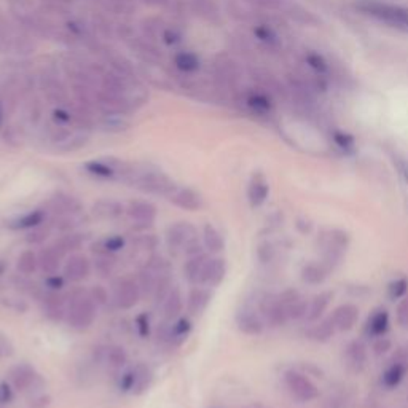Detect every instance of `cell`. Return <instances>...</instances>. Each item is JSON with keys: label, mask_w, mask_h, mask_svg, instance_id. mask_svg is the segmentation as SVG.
I'll return each mask as SVG.
<instances>
[{"label": "cell", "mask_w": 408, "mask_h": 408, "mask_svg": "<svg viewBox=\"0 0 408 408\" xmlns=\"http://www.w3.org/2000/svg\"><path fill=\"white\" fill-rule=\"evenodd\" d=\"M212 298V292L209 287L204 286H193L187 295V312L190 317L201 316L208 308Z\"/></svg>", "instance_id": "14"}, {"label": "cell", "mask_w": 408, "mask_h": 408, "mask_svg": "<svg viewBox=\"0 0 408 408\" xmlns=\"http://www.w3.org/2000/svg\"><path fill=\"white\" fill-rule=\"evenodd\" d=\"M193 322L190 316H180L177 317L174 322H171L169 327V336H168V345L171 348H179L182 343H185L188 335L192 334Z\"/></svg>", "instance_id": "20"}, {"label": "cell", "mask_w": 408, "mask_h": 408, "mask_svg": "<svg viewBox=\"0 0 408 408\" xmlns=\"http://www.w3.org/2000/svg\"><path fill=\"white\" fill-rule=\"evenodd\" d=\"M133 384H134V374H133V369H129L121 375L120 383H118V388H120L121 393H131Z\"/></svg>", "instance_id": "52"}, {"label": "cell", "mask_w": 408, "mask_h": 408, "mask_svg": "<svg viewBox=\"0 0 408 408\" xmlns=\"http://www.w3.org/2000/svg\"><path fill=\"white\" fill-rule=\"evenodd\" d=\"M126 214L136 223H150L153 225V222L157 221L158 209L150 201H131L126 206Z\"/></svg>", "instance_id": "16"}, {"label": "cell", "mask_w": 408, "mask_h": 408, "mask_svg": "<svg viewBox=\"0 0 408 408\" xmlns=\"http://www.w3.org/2000/svg\"><path fill=\"white\" fill-rule=\"evenodd\" d=\"M0 123H2V110H0Z\"/></svg>", "instance_id": "61"}, {"label": "cell", "mask_w": 408, "mask_h": 408, "mask_svg": "<svg viewBox=\"0 0 408 408\" xmlns=\"http://www.w3.org/2000/svg\"><path fill=\"white\" fill-rule=\"evenodd\" d=\"M402 174H404V179H405L407 183H408V163H404V164H402Z\"/></svg>", "instance_id": "58"}, {"label": "cell", "mask_w": 408, "mask_h": 408, "mask_svg": "<svg viewBox=\"0 0 408 408\" xmlns=\"http://www.w3.org/2000/svg\"><path fill=\"white\" fill-rule=\"evenodd\" d=\"M16 270L22 276H31L39 270V256L34 251L27 249L21 252V256L16 260Z\"/></svg>", "instance_id": "35"}, {"label": "cell", "mask_w": 408, "mask_h": 408, "mask_svg": "<svg viewBox=\"0 0 408 408\" xmlns=\"http://www.w3.org/2000/svg\"><path fill=\"white\" fill-rule=\"evenodd\" d=\"M115 257L114 254H99L94 258V270H96V273L100 277H109L112 276L115 270Z\"/></svg>", "instance_id": "39"}, {"label": "cell", "mask_w": 408, "mask_h": 408, "mask_svg": "<svg viewBox=\"0 0 408 408\" xmlns=\"http://www.w3.org/2000/svg\"><path fill=\"white\" fill-rule=\"evenodd\" d=\"M258 311L262 315L265 324H268L270 327H279V325L287 322V316L286 311H284L279 295H265L260 300Z\"/></svg>", "instance_id": "7"}, {"label": "cell", "mask_w": 408, "mask_h": 408, "mask_svg": "<svg viewBox=\"0 0 408 408\" xmlns=\"http://www.w3.org/2000/svg\"><path fill=\"white\" fill-rule=\"evenodd\" d=\"M330 319H332L335 330H338V332H348V330H351L356 325L359 319V310L354 305H341L340 308L335 310L334 316Z\"/></svg>", "instance_id": "21"}, {"label": "cell", "mask_w": 408, "mask_h": 408, "mask_svg": "<svg viewBox=\"0 0 408 408\" xmlns=\"http://www.w3.org/2000/svg\"><path fill=\"white\" fill-rule=\"evenodd\" d=\"M334 332H335L334 322H332V319H329V321H324L322 324L317 325V327L315 329V332H312V336H315L316 340L325 341L334 335Z\"/></svg>", "instance_id": "48"}, {"label": "cell", "mask_w": 408, "mask_h": 408, "mask_svg": "<svg viewBox=\"0 0 408 408\" xmlns=\"http://www.w3.org/2000/svg\"><path fill=\"white\" fill-rule=\"evenodd\" d=\"M407 370H408V367L405 362H394L393 365H389L386 371L383 374V384L388 389L399 386L400 381L404 380Z\"/></svg>", "instance_id": "33"}, {"label": "cell", "mask_w": 408, "mask_h": 408, "mask_svg": "<svg viewBox=\"0 0 408 408\" xmlns=\"http://www.w3.org/2000/svg\"><path fill=\"white\" fill-rule=\"evenodd\" d=\"M133 374H134V384L131 389L133 395H142L149 391V388L152 386L153 381V371L147 364L139 362L133 367Z\"/></svg>", "instance_id": "25"}, {"label": "cell", "mask_w": 408, "mask_h": 408, "mask_svg": "<svg viewBox=\"0 0 408 408\" xmlns=\"http://www.w3.org/2000/svg\"><path fill=\"white\" fill-rule=\"evenodd\" d=\"M227 275V262L222 257H209L204 265L203 275H201L199 286L204 287H217L225 279Z\"/></svg>", "instance_id": "13"}, {"label": "cell", "mask_w": 408, "mask_h": 408, "mask_svg": "<svg viewBox=\"0 0 408 408\" xmlns=\"http://www.w3.org/2000/svg\"><path fill=\"white\" fill-rule=\"evenodd\" d=\"M367 362L365 348L360 343H353L346 350V365L353 371H362Z\"/></svg>", "instance_id": "31"}, {"label": "cell", "mask_w": 408, "mask_h": 408, "mask_svg": "<svg viewBox=\"0 0 408 408\" xmlns=\"http://www.w3.org/2000/svg\"><path fill=\"white\" fill-rule=\"evenodd\" d=\"M85 169L91 176H96L99 179H117L118 174L117 171L112 168V164L107 159H93L85 164Z\"/></svg>", "instance_id": "32"}, {"label": "cell", "mask_w": 408, "mask_h": 408, "mask_svg": "<svg viewBox=\"0 0 408 408\" xmlns=\"http://www.w3.org/2000/svg\"><path fill=\"white\" fill-rule=\"evenodd\" d=\"M4 271H5V267H4V265H2V263H0V276H2V275H4Z\"/></svg>", "instance_id": "60"}, {"label": "cell", "mask_w": 408, "mask_h": 408, "mask_svg": "<svg viewBox=\"0 0 408 408\" xmlns=\"http://www.w3.org/2000/svg\"><path fill=\"white\" fill-rule=\"evenodd\" d=\"M208 258L209 256L204 252L199 254V256L188 257L185 265H183V276H185L188 284H192V286H199L201 275H203L204 265L208 262Z\"/></svg>", "instance_id": "26"}, {"label": "cell", "mask_w": 408, "mask_h": 408, "mask_svg": "<svg viewBox=\"0 0 408 408\" xmlns=\"http://www.w3.org/2000/svg\"><path fill=\"white\" fill-rule=\"evenodd\" d=\"M145 2H149V4H155V5H163V4H166L168 0H145Z\"/></svg>", "instance_id": "59"}, {"label": "cell", "mask_w": 408, "mask_h": 408, "mask_svg": "<svg viewBox=\"0 0 408 408\" xmlns=\"http://www.w3.org/2000/svg\"><path fill=\"white\" fill-rule=\"evenodd\" d=\"M174 62L177 69H180L182 72H195V70L199 69V58L192 51L177 53Z\"/></svg>", "instance_id": "38"}, {"label": "cell", "mask_w": 408, "mask_h": 408, "mask_svg": "<svg viewBox=\"0 0 408 408\" xmlns=\"http://www.w3.org/2000/svg\"><path fill=\"white\" fill-rule=\"evenodd\" d=\"M105 364L115 370H121L128 364V353L120 345H112L107 348V356H105Z\"/></svg>", "instance_id": "37"}, {"label": "cell", "mask_w": 408, "mask_h": 408, "mask_svg": "<svg viewBox=\"0 0 408 408\" xmlns=\"http://www.w3.org/2000/svg\"><path fill=\"white\" fill-rule=\"evenodd\" d=\"M11 386L15 388V391L26 393L32 391V389H40L44 386V380L40 376L32 365L29 364H18L8 374Z\"/></svg>", "instance_id": "6"}, {"label": "cell", "mask_w": 408, "mask_h": 408, "mask_svg": "<svg viewBox=\"0 0 408 408\" xmlns=\"http://www.w3.org/2000/svg\"><path fill=\"white\" fill-rule=\"evenodd\" d=\"M42 311L51 322H61L67 317V300L59 292H50L42 297Z\"/></svg>", "instance_id": "12"}, {"label": "cell", "mask_w": 408, "mask_h": 408, "mask_svg": "<svg viewBox=\"0 0 408 408\" xmlns=\"http://www.w3.org/2000/svg\"><path fill=\"white\" fill-rule=\"evenodd\" d=\"M203 244H204V249L209 254H218L225 249V239H223L222 233L218 232L212 223H204Z\"/></svg>", "instance_id": "27"}, {"label": "cell", "mask_w": 408, "mask_h": 408, "mask_svg": "<svg viewBox=\"0 0 408 408\" xmlns=\"http://www.w3.org/2000/svg\"><path fill=\"white\" fill-rule=\"evenodd\" d=\"M15 400V388L10 381L0 383V405H10Z\"/></svg>", "instance_id": "50"}, {"label": "cell", "mask_w": 408, "mask_h": 408, "mask_svg": "<svg viewBox=\"0 0 408 408\" xmlns=\"http://www.w3.org/2000/svg\"><path fill=\"white\" fill-rule=\"evenodd\" d=\"M136 279H138L142 298H150V297H153V291H155V286H157V281H158V275H155L152 270L144 267V268H142L139 271L138 277H136Z\"/></svg>", "instance_id": "34"}, {"label": "cell", "mask_w": 408, "mask_h": 408, "mask_svg": "<svg viewBox=\"0 0 408 408\" xmlns=\"http://www.w3.org/2000/svg\"><path fill=\"white\" fill-rule=\"evenodd\" d=\"M48 208L55 216H79L84 206L77 198L64 192H56L48 201Z\"/></svg>", "instance_id": "15"}, {"label": "cell", "mask_w": 408, "mask_h": 408, "mask_svg": "<svg viewBox=\"0 0 408 408\" xmlns=\"http://www.w3.org/2000/svg\"><path fill=\"white\" fill-rule=\"evenodd\" d=\"M66 257L55 244L44 247L39 254V268L44 275H56L62 267V258Z\"/></svg>", "instance_id": "18"}, {"label": "cell", "mask_w": 408, "mask_h": 408, "mask_svg": "<svg viewBox=\"0 0 408 408\" xmlns=\"http://www.w3.org/2000/svg\"><path fill=\"white\" fill-rule=\"evenodd\" d=\"M128 183L139 188L140 192L150 195H162V197H169L177 187V183L159 171H133V174L128 177Z\"/></svg>", "instance_id": "2"}, {"label": "cell", "mask_w": 408, "mask_h": 408, "mask_svg": "<svg viewBox=\"0 0 408 408\" xmlns=\"http://www.w3.org/2000/svg\"><path fill=\"white\" fill-rule=\"evenodd\" d=\"M46 221V209H34L29 211L26 214L18 216L7 222V228L11 232H21V230H32L35 227L44 225Z\"/></svg>", "instance_id": "17"}, {"label": "cell", "mask_w": 408, "mask_h": 408, "mask_svg": "<svg viewBox=\"0 0 408 408\" xmlns=\"http://www.w3.org/2000/svg\"><path fill=\"white\" fill-rule=\"evenodd\" d=\"M51 233L50 225H40L35 227L32 230H29V233L26 235V242L31 246H40L48 239V236Z\"/></svg>", "instance_id": "41"}, {"label": "cell", "mask_w": 408, "mask_h": 408, "mask_svg": "<svg viewBox=\"0 0 408 408\" xmlns=\"http://www.w3.org/2000/svg\"><path fill=\"white\" fill-rule=\"evenodd\" d=\"M270 195V185L267 179H265L263 174H254L252 179L249 182V188H247V199H249V204L254 209L260 208V206L265 204Z\"/></svg>", "instance_id": "19"}, {"label": "cell", "mask_w": 408, "mask_h": 408, "mask_svg": "<svg viewBox=\"0 0 408 408\" xmlns=\"http://www.w3.org/2000/svg\"><path fill=\"white\" fill-rule=\"evenodd\" d=\"M145 268H149L155 275L162 276V275L171 273V262L168 258H164L163 256H152L149 260H147Z\"/></svg>", "instance_id": "42"}, {"label": "cell", "mask_w": 408, "mask_h": 408, "mask_svg": "<svg viewBox=\"0 0 408 408\" xmlns=\"http://www.w3.org/2000/svg\"><path fill=\"white\" fill-rule=\"evenodd\" d=\"M88 292H90V297L94 300V303L98 306H105L109 303V292L105 291V287L93 286Z\"/></svg>", "instance_id": "49"}, {"label": "cell", "mask_w": 408, "mask_h": 408, "mask_svg": "<svg viewBox=\"0 0 408 408\" xmlns=\"http://www.w3.org/2000/svg\"><path fill=\"white\" fill-rule=\"evenodd\" d=\"M389 329V315L386 310H376L374 315L369 317L367 321V334L370 336H375V338H380L384 334L388 332Z\"/></svg>", "instance_id": "28"}, {"label": "cell", "mask_w": 408, "mask_h": 408, "mask_svg": "<svg viewBox=\"0 0 408 408\" xmlns=\"http://www.w3.org/2000/svg\"><path fill=\"white\" fill-rule=\"evenodd\" d=\"M91 211L98 218H103V221H114V218H118L125 214L126 208L114 199H99L93 204Z\"/></svg>", "instance_id": "24"}, {"label": "cell", "mask_w": 408, "mask_h": 408, "mask_svg": "<svg viewBox=\"0 0 408 408\" xmlns=\"http://www.w3.org/2000/svg\"><path fill=\"white\" fill-rule=\"evenodd\" d=\"M136 330H138V334L140 338H149L150 332H152V321H150V315L149 312H140L136 317Z\"/></svg>", "instance_id": "43"}, {"label": "cell", "mask_w": 408, "mask_h": 408, "mask_svg": "<svg viewBox=\"0 0 408 408\" xmlns=\"http://www.w3.org/2000/svg\"><path fill=\"white\" fill-rule=\"evenodd\" d=\"M284 383H286L287 391L298 402H311L317 399L319 391L316 384L312 383L308 376L300 374L297 370L286 371V375H284Z\"/></svg>", "instance_id": "4"}, {"label": "cell", "mask_w": 408, "mask_h": 408, "mask_svg": "<svg viewBox=\"0 0 408 408\" xmlns=\"http://www.w3.org/2000/svg\"><path fill=\"white\" fill-rule=\"evenodd\" d=\"M66 277H64V275H48L45 277V282H44V286L46 291H50V292H61L64 287H66Z\"/></svg>", "instance_id": "46"}, {"label": "cell", "mask_w": 408, "mask_h": 408, "mask_svg": "<svg viewBox=\"0 0 408 408\" xmlns=\"http://www.w3.org/2000/svg\"><path fill=\"white\" fill-rule=\"evenodd\" d=\"M51 405V397L48 394H37L29 400V408H48Z\"/></svg>", "instance_id": "53"}, {"label": "cell", "mask_w": 408, "mask_h": 408, "mask_svg": "<svg viewBox=\"0 0 408 408\" xmlns=\"http://www.w3.org/2000/svg\"><path fill=\"white\" fill-rule=\"evenodd\" d=\"M2 303L10 310H15L16 312H25L27 311V303L21 298H4Z\"/></svg>", "instance_id": "55"}, {"label": "cell", "mask_w": 408, "mask_h": 408, "mask_svg": "<svg viewBox=\"0 0 408 408\" xmlns=\"http://www.w3.org/2000/svg\"><path fill=\"white\" fill-rule=\"evenodd\" d=\"M114 298H115L114 301H115L117 308L133 310L142 298L138 279H134V277L131 276L120 277V279L115 282Z\"/></svg>", "instance_id": "5"}, {"label": "cell", "mask_w": 408, "mask_h": 408, "mask_svg": "<svg viewBox=\"0 0 408 408\" xmlns=\"http://www.w3.org/2000/svg\"><path fill=\"white\" fill-rule=\"evenodd\" d=\"M397 321L402 327H408V297L402 298L397 306Z\"/></svg>", "instance_id": "54"}, {"label": "cell", "mask_w": 408, "mask_h": 408, "mask_svg": "<svg viewBox=\"0 0 408 408\" xmlns=\"http://www.w3.org/2000/svg\"><path fill=\"white\" fill-rule=\"evenodd\" d=\"M183 310V297L179 286H173L171 292L168 294L166 300L163 301V321L174 322L177 317H180Z\"/></svg>", "instance_id": "22"}, {"label": "cell", "mask_w": 408, "mask_h": 408, "mask_svg": "<svg viewBox=\"0 0 408 408\" xmlns=\"http://www.w3.org/2000/svg\"><path fill=\"white\" fill-rule=\"evenodd\" d=\"M336 144H338L341 149H345V150H350L351 147H353V139L348 138V136H343V134H338L336 136Z\"/></svg>", "instance_id": "57"}, {"label": "cell", "mask_w": 408, "mask_h": 408, "mask_svg": "<svg viewBox=\"0 0 408 408\" xmlns=\"http://www.w3.org/2000/svg\"><path fill=\"white\" fill-rule=\"evenodd\" d=\"M249 105L254 109V110H257V112H263V110H267L268 109V100L262 98V96H252L249 99Z\"/></svg>", "instance_id": "56"}, {"label": "cell", "mask_w": 408, "mask_h": 408, "mask_svg": "<svg viewBox=\"0 0 408 408\" xmlns=\"http://www.w3.org/2000/svg\"><path fill=\"white\" fill-rule=\"evenodd\" d=\"M279 298L282 301L287 319H300L306 316L308 305H306V301L297 292H284L282 295H279Z\"/></svg>", "instance_id": "23"}, {"label": "cell", "mask_w": 408, "mask_h": 408, "mask_svg": "<svg viewBox=\"0 0 408 408\" xmlns=\"http://www.w3.org/2000/svg\"><path fill=\"white\" fill-rule=\"evenodd\" d=\"M171 289H173V279H171V273L158 276L155 291H153V297H152L153 301H155V305L163 303V301L166 300L168 294L171 292Z\"/></svg>", "instance_id": "40"}, {"label": "cell", "mask_w": 408, "mask_h": 408, "mask_svg": "<svg viewBox=\"0 0 408 408\" xmlns=\"http://www.w3.org/2000/svg\"><path fill=\"white\" fill-rule=\"evenodd\" d=\"M53 244H55L64 256H67V254H72L81 249V246L85 244V235L75 232L62 233Z\"/></svg>", "instance_id": "30"}, {"label": "cell", "mask_w": 408, "mask_h": 408, "mask_svg": "<svg viewBox=\"0 0 408 408\" xmlns=\"http://www.w3.org/2000/svg\"><path fill=\"white\" fill-rule=\"evenodd\" d=\"M364 11L384 25L408 32V8L405 7L389 4H369L364 7Z\"/></svg>", "instance_id": "3"}, {"label": "cell", "mask_w": 408, "mask_h": 408, "mask_svg": "<svg viewBox=\"0 0 408 408\" xmlns=\"http://www.w3.org/2000/svg\"><path fill=\"white\" fill-rule=\"evenodd\" d=\"M330 300H332V294L330 292H322L316 295L315 298L311 300V303L308 306V311H306V317L310 319V321H316L322 316V312L327 308Z\"/></svg>", "instance_id": "36"}, {"label": "cell", "mask_w": 408, "mask_h": 408, "mask_svg": "<svg viewBox=\"0 0 408 408\" xmlns=\"http://www.w3.org/2000/svg\"><path fill=\"white\" fill-rule=\"evenodd\" d=\"M96 316L98 305L90 297V292L75 289L67 300V324L75 330H86L96 321Z\"/></svg>", "instance_id": "1"}, {"label": "cell", "mask_w": 408, "mask_h": 408, "mask_svg": "<svg viewBox=\"0 0 408 408\" xmlns=\"http://www.w3.org/2000/svg\"><path fill=\"white\" fill-rule=\"evenodd\" d=\"M407 291H408V281L404 279V277H402V279L391 282L388 287V294H389V298L391 300L404 298Z\"/></svg>", "instance_id": "45"}, {"label": "cell", "mask_w": 408, "mask_h": 408, "mask_svg": "<svg viewBox=\"0 0 408 408\" xmlns=\"http://www.w3.org/2000/svg\"><path fill=\"white\" fill-rule=\"evenodd\" d=\"M125 244H126L125 236L110 235L91 244V251L96 254V256H99V254H117L118 251H121L123 247H125Z\"/></svg>", "instance_id": "29"}, {"label": "cell", "mask_w": 408, "mask_h": 408, "mask_svg": "<svg viewBox=\"0 0 408 408\" xmlns=\"http://www.w3.org/2000/svg\"><path fill=\"white\" fill-rule=\"evenodd\" d=\"M236 325L242 334L246 335H260L263 332L265 321L260 311L254 308V306H242L236 312Z\"/></svg>", "instance_id": "10"}, {"label": "cell", "mask_w": 408, "mask_h": 408, "mask_svg": "<svg viewBox=\"0 0 408 408\" xmlns=\"http://www.w3.org/2000/svg\"><path fill=\"white\" fill-rule=\"evenodd\" d=\"M301 277H303V281H306L308 284H319L324 281L325 271L319 267V265H308V267L303 270Z\"/></svg>", "instance_id": "44"}, {"label": "cell", "mask_w": 408, "mask_h": 408, "mask_svg": "<svg viewBox=\"0 0 408 408\" xmlns=\"http://www.w3.org/2000/svg\"><path fill=\"white\" fill-rule=\"evenodd\" d=\"M169 203L174 204L176 208L187 212H197L203 209L204 199L201 195L188 187H177L176 190L168 197Z\"/></svg>", "instance_id": "11"}, {"label": "cell", "mask_w": 408, "mask_h": 408, "mask_svg": "<svg viewBox=\"0 0 408 408\" xmlns=\"http://www.w3.org/2000/svg\"><path fill=\"white\" fill-rule=\"evenodd\" d=\"M195 238H198V230L190 222H177L166 230V244L171 251H183Z\"/></svg>", "instance_id": "8"}, {"label": "cell", "mask_w": 408, "mask_h": 408, "mask_svg": "<svg viewBox=\"0 0 408 408\" xmlns=\"http://www.w3.org/2000/svg\"><path fill=\"white\" fill-rule=\"evenodd\" d=\"M91 262L84 254L69 256L62 267V275L69 282H84L91 275Z\"/></svg>", "instance_id": "9"}, {"label": "cell", "mask_w": 408, "mask_h": 408, "mask_svg": "<svg viewBox=\"0 0 408 408\" xmlns=\"http://www.w3.org/2000/svg\"><path fill=\"white\" fill-rule=\"evenodd\" d=\"M134 246L139 247L140 251H153L158 246V238L152 233H144L134 239Z\"/></svg>", "instance_id": "47"}, {"label": "cell", "mask_w": 408, "mask_h": 408, "mask_svg": "<svg viewBox=\"0 0 408 408\" xmlns=\"http://www.w3.org/2000/svg\"><path fill=\"white\" fill-rule=\"evenodd\" d=\"M183 252H185L187 257L199 256V254L204 252V244L198 238H195V239H192L190 242H188L185 247H183Z\"/></svg>", "instance_id": "51"}]
</instances>
